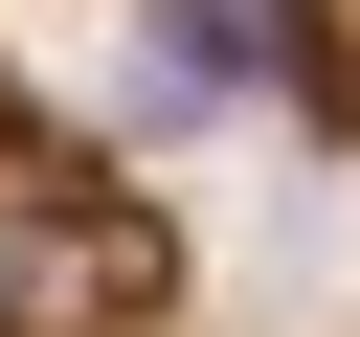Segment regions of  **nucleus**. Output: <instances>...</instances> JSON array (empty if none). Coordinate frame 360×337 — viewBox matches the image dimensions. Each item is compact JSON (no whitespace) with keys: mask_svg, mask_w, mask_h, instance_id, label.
<instances>
[{"mask_svg":"<svg viewBox=\"0 0 360 337\" xmlns=\"http://www.w3.org/2000/svg\"><path fill=\"white\" fill-rule=\"evenodd\" d=\"M202 292V247H180V180L22 45V0H0V337H135V315H180Z\"/></svg>","mask_w":360,"mask_h":337,"instance_id":"nucleus-2","label":"nucleus"},{"mask_svg":"<svg viewBox=\"0 0 360 337\" xmlns=\"http://www.w3.org/2000/svg\"><path fill=\"white\" fill-rule=\"evenodd\" d=\"M135 337H360V292H180V315H135Z\"/></svg>","mask_w":360,"mask_h":337,"instance_id":"nucleus-3","label":"nucleus"},{"mask_svg":"<svg viewBox=\"0 0 360 337\" xmlns=\"http://www.w3.org/2000/svg\"><path fill=\"white\" fill-rule=\"evenodd\" d=\"M22 45L135 135V157H338L360 180V0H22Z\"/></svg>","mask_w":360,"mask_h":337,"instance_id":"nucleus-1","label":"nucleus"}]
</instances>
